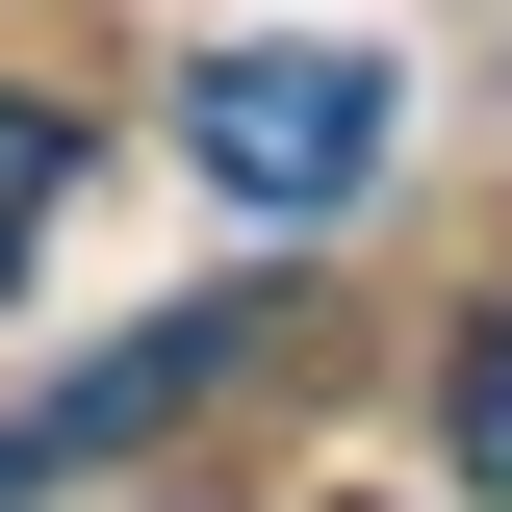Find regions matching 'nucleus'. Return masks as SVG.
I'll use <instances>...</instances> for the list:
<instances>
[{
    "instance_id": "obj_1",
    "label": "nucleus",
    "mask_w": 512,
    "mask_h": 512,
    "mask_svg": "<svg viewBox=\"0 0 512 512\" xmlns=\"http://www.w3.org/2000/svg\"><path fill=\"white\" fill-rule=\"evenodd\" d=\"M256 359H282V282H205V308L103 333L77 384H26V410H0V512H52V487H103V461H154L205 384H256Z\"/></svg>"
},
{
    "instance_id": "obj_4",
    "label": "nucleus",
    "mask_w": 512,
    "mask_h": 512,
    "mask_svg": "<svg viewBox=\"0 0 512 512\" xmlns=\"http://www.w3.org/2000/svg\"><path fill=\"white\" fill-rule=\"evenodd\" d=\"M436 436H461V487L512 512V308H461V359H436Z\"/></svg>"
},
{
    "instance_id": "obj_3",
    "label": "nucleus",
    "mask_w": 512,
    "mask_h": 512,
    "mask_svg": "<svg viewBox=\"0 0 512 512\" xmlns=\"http://www.w3.org/2000/svg\"><path fill=\"white\" fill-rule=\"evenodd\" d=\"M52 205H77V103H26V77H0V282L52 256Z\"/></svg>"
},
{
    "instance_id": "obj_2",
    "label": "nucleus",
    "mask_w": 512,
    "mask_h": 512,
    "mask_svg": "<svg viewBox=\"0 0 512 512\" xmlns=\"http://www.w3.org/2000/svg\"><path fill=\"white\" fill-rule=\"evenodd\" d=\"M384 128H410V103H384V52H282V26L180 77V154L256 205V231H333V205L384 180Z\"/></svg>"
}]
</instances>
